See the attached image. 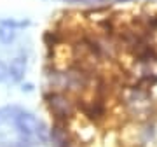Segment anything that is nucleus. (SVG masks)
<instances>
[{"instance_id":"39448f33","label":"nucleus","mask_w":157,"mask_h":147,"mask_svg":"<svg viewBox=\"0 0 157 147\" xmlns=\"http://www.w3.org/2000/svg\"><path fill=\"white\" fill-rule=\"evenodd\" d=\"M9 112H11V109H0V125H2V123L9 117V116H7Z\"/></svg>"},{"instance_id":"7ed1b4c3","label":"nucleus","mask_w":157,"mask_h":147,"mask_svg":"<svg viewBox=\"0 0 157 147\" xmlns=\"http://www.w3.org/2000/svg\"><path fill=\"white\" fill-rule=\"evenodd\" d=\"M14 37H16L14 28H12L7 21H4L0 25V42H2V44H11L12 40H14Z\"/></svg>"},{"instance_id":"0eeeda50","label":"nucleus","mask_w":157,"mask_h":147,"mask_svg":"<svg viewBox=\"0 0 157 147\" xmlns=\"http://www.w3.org/2000/svg\"><path fill=\"white\" fill-rule=\"evenodd\" d=\"M63 2H68V4H77V2H82V0H63Z\"/></svg>"},{"instance_id":"f257e3e1","label":"nucleus","mask_w":157,"mask_h":147,"mask_svg":"<svg viewBox=\"0 0 157 147\" xmlns=\"http://www.w3.org/2000/svg\"><path fill=\"white\" fill-rule=\"evenodd\" d=\"M14 125H16L17 131L25 137H32V135H39L40 131V123L37 121L33 114L30 112H19L14 119Z\"/></svg>"},{"instance_id":"423d86ee","label":"nucleus","mask_w":157,"mask_h":147,"mask_svg":"<svg viewBox=\"0 0 157 147\" xmlns=\"http://www.w3.org/2000/svg\"><path fill=\"white\" fill-rule=\"evenodd\" d=\"M82 2H87V4H100L103 0H82Z\"/></svg>"},{"instance_id":"6e6552de","label":"nucleus","mask_w":157,"mask_h":147,"mask_svg":"<svg viewBox=\"0 0 157 147\" xmlns=\"http://www.w3.org/2000/svg\"><path fill=\"white\" fill-rule=\"evenodd\" d=\"M117 2H129V0H117Z\"/></svg>"},{"instance_id":"20e7f679","label":"nucleus","mask_w":157,"mask_h":147,"mask_svg":"<svg viewBox=\"0 0 157 147\" xmlns=\"http://www.w3.org/2000/svg\"><path fill=\"white\" fill-rule=\"evenodd\" d=\"M7 77H9V67L4 62H0V82L6 81Z\"/></svg>"},{"instance_id":"f03ea898","label":"nucleus","mask_w":157,"mask_h":147,"mask_svg":"<svg viewBox=\"0 0 157 147\" xmlns=\"http://www.w3.org/2000/svg\"><path fill=\"white\" fill-rule=\"evenodd\" d=\"M25 74H26V58L16 56L11 62V65H9V75H11L12 81L19 82V81L25 77Z\"/></svg>"}]
</instances>
